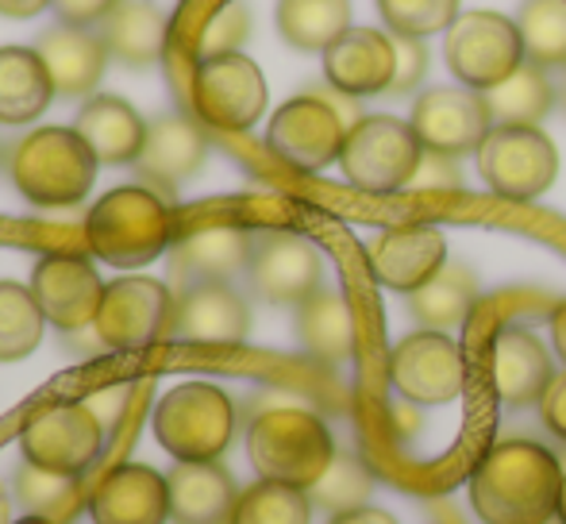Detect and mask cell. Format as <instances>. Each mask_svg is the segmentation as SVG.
<instances>
[{
  "label": "cell",
  "instance_id": "33",
  "mask_svg": "<svg viewBox=\"0 0 566 524\" xmlns=\"http://www.w3.org/2000/svg\"><path fill=\"white\" fill-rule=\"evenodd\" d=\"M46 316L31 285L0 277V363H20L43 344Z\"/></svg>",
  "mask_w": 566,
  "mask_h": 524
},
{
  "label": "cell",
  "instance_id": "32",
  "mask_svg": "<svg viewBox=\"0 0 566 524\" xmlns=\"http://www.w3.org/2000/svg\"><path fill=\"white\" fill-rule=\"evenodd\" d=\"M478 301V282L467 266H443L428 285L409 293V308L424 328L451 332L467 321V313Z\"/></svg>",
  "mask_w": 566,
  "mask_h": 524
},
{
  "label": "cell",
  "instance_id": "12",
  "mask_svg": "<svg viewBox=\"0 0 566 524\" xmlns=\"http://www.w3.org/2000/svg\"><path fill=\"white\" fill-rule=\"evenodd\" d=\"M193 105L197 116L212 128L247 132L266 113V77L259 62L243 51L197 59L193 70Z\"/></svg>",
  "mask_w": 566,
  "mask_h": 524
},
{
  "label": "cell",
  "instance_id": "37",
  "mask_svg": "<svg viewBox=\"0 0 566 524\" xmlns=\"http://www.w3.org/2000/svg\"><path fill=\"white\" fill-rule=\"evenodd\" d=\"M370 490H374V474L363 467V459L350 455V451H336L332 467L321 474V482L308 490V497H313L316 510L339 517V513L363 510Z\"/></svg>",
  "mask_w": 566,
  "mask_h": 524
},
{
  "label": "cell",
  "instance_id": "24",
  "mask_svg": "<svg viewBox=\"0 0 566 524\" xmlns=\"http://www.w3.org/2000/svg\"><path fill=\"white\" fill-rule=\"evenodd\" d=\"M209 158V139L186 116H163L147 128V143H143L135 170L147 186L178 189L189 181Z\"/></svg>",
  "mask_w": 566,
  "mask_h": 524
},
{
  "label": "cell",
  "instance_id": "4",
  "mask_svg": "<svg viewBox=\"0 0 566 524\" xmlns=\"http://www.w3.org/2000/svg\"><path fill=\"white\" fill-rule=\"evenodd\" d=\"M97 155L74 128H35L12 147L8 170L35 209H74L97 181Z\"/></svg>",
  "mask_w": 566,
  "mask_h": 524
},
{
  "label": "cell",
  "instance_id": "1",
  "mask_svg": "<svg viewBox=\"0 0 566 524\" xmlns=\"http://www.w3.org/2000/svg\"><path fill=\"white\" fill-rule=\"evenodd\" d=\"M563 467L532 440H501L470 474V505L485 524H547L559 517Z\"/></svg>",
  "mask_w": 566,
  "mask_h": 524
},
{
  "label": "cell",
  "instance_id": "38",
  "mask_svg": "<svg viewBox=\"0 0 566 524\" xmlns=\"http://www.w3.org/2000/svg\"><path fill=\"white\" fill-rule=\"evenodd\" d=\"M381 23L394 35L428 39L448 35V28L459 20V0H378Z\"/></svg>",
  "mask_w": 566,
  "mask_h": 524
},
{
  "label": "cell",
  "instance_id": "13",
  "mask_svg": "<svg viewBox=\"0 0 566 524\" xmlns=\"http://www.w3.org/2000/svg\"><path fill=\"white\" fill-rule=\"evenodd\" d=\"M389 382L412 405H448L467 386L462 352L448 332H412L389 355Z\"/></svg>",
  "mask_w": 566,
  "mask_h": 524
},
{
  "label": "cell",
  "instance_id": "6",
  "mask_svg": "<svg viewBox=\"0 0 566 524\" xmlns=\"http://www.w3.org/2000/svg\"><path fill=\"white\" fill-rule=\"evenodd\" d=\"M420 158H424V147L409 120L358 116V124H350L347 143H343L339 166L343 178L363 193H401L417 178Z\"/></svg>",
  "mask_w": 566,
  "mask_h": 524
},
{
  "label": "cell",
  "instance_id": "25",
  "mask_svg": "<svg viewBox=\"0 0 566 524\" xmlns=\"http://www.w3.org/2000/svg\"><path fill=\"white\" fill-rule=\"evenodd\" d=\"M150 124L116 93H97L82 105L74 120V132L90 143L101 166H135Z\"/></svg>",
  "mask_w": 566,
  "mask_h": 524
},
{
  "label": "cell",
  "instance_id": "35",
  "mask_svg": "<svg viewBox=\"0 0 566 524\" xmlns=\"http://www.w3.org/2000/svg\"><path fill=\"white\" fill-rule=\"evenodd\" d=\"M15 497L31 517H46L54 524H66L82 510V486L74 474H54L31 463H20V471H15Z\"/></svg>",
  "mask_w": 566,
  "mask_h": 524
},
{
  "label": "cell",
  "instance_id": "36",
  "mask_svg": "<svg viewBox=\"0 0 566 524\" xmlns=\"http://www.w3.org/2000/svg\"><path fill=\"white\" fill-rule=\"evenodd\" d=\"M313 521V497L308 490L285 486V482L259 479L247 486L235 502L231 524H308Z\"/></svg>",
  "mask_w": 566,
  "mask_h": 524
},
{
  "label": "cell",
  "instance_id": "16",
  "mask_svg": "<svg viewBox=\"0 0 566 524\" xmlns=\"http://www.w3.org/2000/svg\"><path fill=\"white\" fill-rule=\"evenodd\" d=\"M28 285L46 324H54L59 332H82L97 321L108 282H101L97 266L82 255H43L31 270Z\"/></svg>",
  "mask_w": 566,
  "mask_h": 524
},
{
  "label": "cell",
  "instance_id": "27",
  "mask_svg": "<svg viewBox=\"0 0 566 524\" xmlns=\"http://www.w3.org/2000/svg\"><path fill=\"white\" fill-rule=\"evenodd\" d=\"M51 101L54 85L35 46H0V124H35Z\"/></svg>",
  "mask_w": 566,
  "mask_h": 524
},
{
  "label": "cell",
  "instance_id": "42",
  "mask_svg": "<svg viewBox=\"0 0 566 524\" xmlns=\"http://www.w3.org/2000/svg\"><path fill=\"white\" fill-rule=\"evenodd\" d=\"M459 186V170H454L451 155H436V150H424L420 158V170L412 178L409 189H454Z\"/></svg>",
  "mask_w": 566,
  "mask_h": 524
},
{
  "label": "cell",
  "instance_id": "10",
  "mask_svg": "<svg viewBox=\"0 0 566 524\" xmlns=\"http://www.w3.org/2000/svg\"><path fill=\"white\" fill-rule=\"evenodd\" d=\"M485 186L505 201H536L559 178V150L539 128H493L478 147Z\"/></svg>",
  "mask_w": 566,
  "mask_h": 524
},
{
  "label": "cell",
  "instance_id": "29",
  "mask_svg": "<svg viewBox=\"0 0 566 524\" xmlns=\"http://www.w3.org/2000/svg\"><path fill=\"white\" fill-rule=\"evenodd\" d=\"M297 339L316 363H336L350 359L355 352V316L350 305L336 290H316L305 305H297Z\"/></svg>",
  "mask_w": 566,
  "mask_h": 524
},
{
  "label": "cell",
  "instance_id": "41",
  "mask_svg": "<svg viewBox=\"0 0 566 524\" xmlns=\"http://www.w3.org/2000/svg\"><path fill=\"white\" fill-rule=\"evenodd\" d=\"M119 4H124V0H51L54 15H59L62 23H70V28H93V23H105Z\"/></svg>",
  "mask_w": 566,
  "mask_h": 524
},
{
  "label": "cell",
  "instance_id": "44",
  "mask_svg": "<svg viewBox=\"0 0 566 524\" xmlns=\"http://www.w3.org/2000/svg\"><path fill=\"white\" fill-rule=\"evenodd\" d=\"M46 8H51V0H0V15H8V20H31Z\"/></svg>",
  "mask_w": 566,
  "mask_h": 524
},
{
  "label": "cell",
  "instance_id": "34",
  "mask_svg": "<svg viewBox=\"0 0 566 524\" xmlns=\"http://www.w3.org/2000/svg\"><path fill=\"white\" fill-rule=\"evenodd\" d=\"M516 28L532 66L566 70V0H524Z\"/></svg>",
  "mask_w": 566,
  "mask_h": 524
},
{
  "label": "cell",
  "instance_id": "9",
  "mask_svg": "<svg viewBox=\"0 0 566 524\" xmlns=\"http://www.w3.org/2000/svg\"><path fill=\"white\" fill-rule=\"evenodd\" d=\"M347 132L350 124L336 101L324 97V93H301L270 116L266 147L293 170L316 174L324 166L339 163Z\"/></svg>",
  "mask_w": 566,
  "mask_h": 524
},
{
  "label": "cell",
  "instance_id": "50",
  "mask_svg": "<svg viewBox=\"0 0 566 524\" xmlns=\"http://www.w3.org/2000/svg\"><path fill=\"white\" fill-rule=\"evenodd\" d=\"M563 113H566V82H563Z\"/></svg>",
  "mask_w": 566,
  "mask_h": 524
},
{
  "label": "cell",
  "instance_id": "45",
  "mask_svg": "<svg viewBox=\"0 0 566 524\" xmlns=\"http://www.w3.org/2000/svg\"><path fill=\"white\" fill-rule=\"evenodd\" d=\"M332 524H397V521L389 517L386 510H370V505H363V510H350V513L332 517Z\"/></svg>",
  "mask_w": 566,
  "mask_h": 524
},
{
  "label": "cell",
  "instance_id": "5",
  "mask_svg": "<svg viewBox=\"0 0 566 524\" xmlns=\"http://www.w3.org/2000/svg\"><path fill=\"white\" fill-rule=\"evenodd\" d=\"M155 436L174 463H220L235 436V405L212 382H181L155 405Z\"/></svg>",
  "mask_w": 566,
  "mask_h": 524
},
{
  "label": "cell",
  "instance_id": "23",
  "mask_svg": "<svg viewBox=\"0 0 566 524\" xmlns=\"http://www.w3.org/2000/svg\"><path fill=\"white\" fill-rule=\"evenodd\" d=\"M35 51L51 74L54 97H90L105 77L108 59H113L105 39L93 35L90 28H70V23L43 31Z\"/></svg>",
  "mask_w": 566,
  "mask_h": 524
},
{
  "label": "cell",
  "instance_id": "28",
  "mask_svg": "<svg viewBox=\"0 0 566 524\" xmlns=\"http://www.w3.org/2000/svg\"><path fill=\"white\" fill-rule=\"evenodd\" d=\"M166 31H170V20H166V12L155 0H124V4L101 23L97 35L105 39L108 54H113L116 62L139 70L163 59Z\"/></svg>",
  "mask_w": 566,
  "mask_h": 524
},
{
  "label": "cell",
  "instance_id": "20",
  "mask_svg": "<svg viewBox=\"0 0 566 524\" xmlns=\"http://www.w3.org/2000/svg\"><path fill=\"white\" fill-rule=\"evenodd\" d=\"M555 382L552 355L536 339V332L521 328V324H505L497 328L490 347V390L505 409H524V405H539L547 386Z\"/></svg>",
  "mask_w": 566,
  "mask_h": 524
},
{
  "label": "cell",
  "instance_id": "46",
  "mask_svg": "<svg viewBox=\"0 0 566 524\" xmlns=\"http://www.w3.org/2000/svg\"><path fill=\"white\" fill-rule=\"evenodd\" d=\"M552 339H555V352L566 363V301L552 313Z\"/></svg>",
  "mask_w": 566,
  "mask_h": 524
},
{
  "label": "cell",
  "instance_id": "2",
  "mask_svg": "<svg viewBox=\"0 0 566 524\" xmlns=\"http://www.w3.org/2000/svg\"><path fill=\"white\" fill-rule=\"evenodd\" d=\"M85 243L116 270H139L174 248V209L147 181L116 186L85 212Z\"/></svg>",
  "mask_w": 566,
  "mask_h": 524
},
{
  "label": "cell",
  "instance_id": "49",
  "mask_svg": "<svg viewBox=\"0 0 566 524\" xmlns=\"http://www.w3.org/2000/svg\"><path fill=\"white\" fill-rule=\"evenodd\" d=\"M12 524H54V521H46V517H31V513H28V517L12 521Z\"/></svg>",
  "mask_w": 566,
  "mask_h": 524
},
{
  "label": "cell",
  "instance_id": "8",
  "mask_svg": "<svg viewBox=\"0 0 566 524\" xmlns=\"http://www.w3.org/2000/svg\"><path fill=\"white\" fill-rule=\"evenodd\" d=\"M105 448V420L93 412L90 401H59L39 409L20 428V455L23 463L43 467L54 474L82 479L97 463Z\"/></svg>",
  "mask_w": 566,
  "mask_h": 524
},
{
  "label": "cell",
  "instance_id": "3",
  "mask_svg": "<svg viewBox=\"0 0 566 524\" xmlns=\"http://www.w3.org/2000/svg\"><path fill=\"white\" fill-rule=\"evenodd\" d=\"M247 455L259 479L313 490L336 459L332 428L301 405L262 409L247 428Z\"/></svg>",
  "mask_w": 566,
  "mask_h": 524
},
{
  "label": "cell",
  "instance_id": "11",
  "mask_svg": "<svg viewBox=\"0 0 566 524\" xmlns=\"http://www.w3.org/2000/svg\"><path fill=\"white\" fill-rule=\"evenodd\" d=\"M174 301L178 297L170 293V285L158 277H116L105 285V301L93 328L108 352H143L158 339H170Z\"/></svg>",
  "mask_w": 566,
  "mask_h": 524
},
{
  "label": "cell",
  "instance_id": "43",
  "mask_svg": "<svg viewBox=\"0 0 566 524\" xmlns=\"http://www.w3.org/2000/svg\"><path fill=\"white\" fill-rule=\"evenodd\" d=\"M539 412H544V425L552 428L559 440H566V375H555V382L539 397Z\"/></svg>",
  "mask_w": 566,
  "mask_h": 524
},
{
  "label": "cell",
  "instance_id": "15",
  "mask_svg": "<svg viewBox=\"0 0 566 524\" xmlns=\"http://www.w3.org/2000/svg\"><path fill=\"white\" fill-rule=\"evenodd\" d=\"M247 274H251L254 293L270 305H305L316 290H324L321 251L297 232L254 235Z\"/></svg>",
  "mask_w": 566,
  "mask_h": 524
},
{
  "label": "cell",
  "instance_id": "30",
  "mask_svg": "<svg viewBox=\"0 0 566 524\" xmlns=\"http://www.w3.org/2000/svg\"><path fill=\"white\" fill-rule=\"evenodd\" d=\"M277 31L297 51H328L350 31V0H277Z\"/></svg>",
  "mask_w": 566,
  "mask_h": 524
},
{
  "label": "cell",
  "instance_id": "17",
  "mask_svg": "<svg viewBox=\"0 0 566 524\" xmlns=\"http://www.w3.org/2000/svg\"><path fill=\"white\" fill-rule=\"evenodd\" d=\"M251 332V308L228 282L186 285L174 301L170 339L201 347H235Z\"/></svg>",
  "mask_w": 566,
  "mask_h": 524
},
{
  "label": "cell",
  "instance_id": "26",
  "mask_svg": "<svg viewBox=\"0 0 566 524\" xmlns=\"http://www.w3.org/2000/svg\"><path fill=\"white\" fill-rule=\"evenodd\" d=\"M166 482L174 524H231L239 490L220 463H174Z\"/></svg>",
  "mask_w": 566,
  "mask_h": 524
},
{
  "label": "cell",
  "instance_id": "22",
  "mask_svg": "<svg viewBox=\"0 0 566 524\" xmlns=\"http://www.w3.org/2000/svg\"><path fill=\"white\" fill-rule=\"evenodd\" d=\"M93 524H166L170 482L147 463H119L90 494Z\"/></svg>",
  "mask_w": 566,
  "mask_h": 524
},
{
  "label": "cell",
  "instance_id": "39",
  "mask_svg": "<svg viewBox=\"0 0 566 524\" xmlns=\"http://www.w3.org/2000/svg\"><path fill=\"white\" fill-rule=\"evenodd\" d=\"M251 35V12L239 0H228L224 8L209 15V23L197 35V59H209V54H231L239 51V43Z\"/></svg>",
  "mask_w": 566,
  "mask_h": 524
},
{
  "label": "cell",
  "instance_id": "31",
  "mask_svg": "<svg viewBox=\"0 0 566 524\" xmlns=\"http://www.w3.org/2000/svg\"><path fill=\"white\" fill-rule=\"evenodd\" d=\"M552 82L532 62H524L516 74H509L505 82L485 93L493 128H501V124H509V128H539V120L552 113Z\"/></svg>",
  "mask_w": 566,
  "mask_h": 524
},
{
  "label": "cell",
  "instance_id": "14",
  "mask_svg": "<svg viewBox=\"0 0 566 524\" xmlns=\"http://www.w3.org/2000/svg\"><path fill=\"white\" fill-rule=\"evenodd\" d=\"M409 124L417 132L420 147L451 158L470 155V150L478 155L485 135L493 132L485 93L467 90V85H436V90L420 93Z\"/></svg>",
  "mask_w": 566,
  "mask_h": 524
},
{
  "label": "cell",
  "instance_id": "47",
  "mask_svg": "<svg viewBox=\"0 0 566 524\" xmlns=\"http://www.w3.org/2000/svg\"><path fill=\"white\" fill-rule=\"evenodd\" d=\"M0 524H12V505H8L4 490H0Z\"/></svg>",
  "mask_w": 566,
  "mask_h": 524
},
{
  "label": "cell",
  "instance_id": "19",
  "mask_svg": "<svg viewBox=\"0 0 566 524\" xmlns=\"http://www.w3.org/2000/svg\"><path fill=\"white\" fill-rule=\"evenodd\" d=\"M397 46L394 35L374 28H350L324 51V77L339 97H378L394 90Z\"/></svg>",
  "mask_w": 566,
  "mask_h": 524
},
{
  "label": "cell",
  "instance_id": "21",
  "mask_svg": "<svg viewBox=\"0 0 566 524\" xmlns=\"http://www.w3.org/2000/svg\"><path fill=\"white\" fill-rule=\"evenodd\" d=\"M251 251L254 232H247L243 224H231V220H217V224L189 228L186 235L174 240L170 270L181 282V290L201 282H231L239 270H247Z\"/></svg>",
  "mask_w": 566,
  "mask_h": 524
},
{
  "label": "cell",
  "instance_id": "51",
  "mask_svg": "<svg viewBox=\"0 0 566 524\" xmlns=\"http://www.w3.org/2000/svg\"><path fill=\"white\" fill-rule=\"evenodd\" d=\"M547 524H563V521H559V517H555V521H547Z\"/></svg>",
  "mask_w": 566,
  "mask_h": 524
},
{
  "label": "cell",
  "instance_id": "7",
  "mask_svg": "<svg viewBox=\"0 0 566 524\" xmlns=\"http://www.w3.org/2000/svg\"><path fill=\"white\" fill-rule=\"evenodd\" d=\"M443 54H448L451 74L467 90L478 93H490L493 85H501L509 74H516L528 62L516 20L493 12V8H470V12H462L448 28Z\"/></svg>",
  "mask_w": 566,
  "mask_h": 524
},
{
  "label": "cell",
  "instance_id": "18",
  "mask_svg": "<svg viewBox=\"0 0 566 524\" xmlns=\"http://www.w3.org/2000/svg\"><path fill=\"white\" fill-rule=\"evenodd\" d=\"M366 259H370V274L386 290L417 293L420 285H428L448 266V240L432 224L386 228V232H378L370 240Z\"/></svg>",
  "mask_w": 566,
  "mask_h": 524
},
{
  "label": "cell",
  "instance_id": "40",
  "mask_svg": "<svg viewBox=\"0 0 566 524\" xmlns=\"http://www.w3.org/2000/svg\"><path fill=\"white\" fill-rule=\"evenodd\" d=\"M397 46V74H394V90L389 93H409L420 85L428 70V51H424V39H409V35H394Z\"/></svg>",
  "mask_w": 566,
  "mask_h": 524
},
{
  "label": "cell",
  "instance_id": "48",
  "mask_svg": "<svg viewBox=\"0 0 566 524\" xmlns=\"http://www.w3.org/2000/svg\"><path fill=\"white\" fill-rule=\"evenodd\" d=\"M559 521L566 524V474H563V490H559Z\"/></svg>",
  "mask_w": 566,
  "mask_h": 524
}]
</instances>
